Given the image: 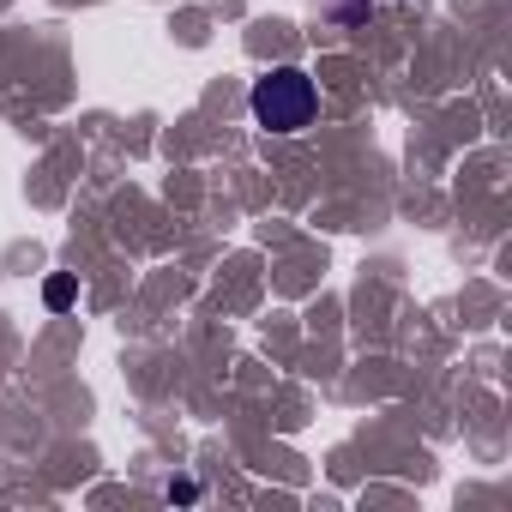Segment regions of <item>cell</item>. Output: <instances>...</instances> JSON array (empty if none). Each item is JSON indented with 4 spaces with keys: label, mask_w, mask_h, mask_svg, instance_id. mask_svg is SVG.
Instances as JSON below:
<instances>
[{
    "label": "cell",
    "mask_w": 512,
    "mask_h": 512,
    "mask_svg": "<svg viewBox=\"0 0 512 512\" xmlns=\"http://www.w3.org/2000/svg\"><path fill=\"white\" fill-rule=\"evenodd\" d=\"M247 109L266 133H302L314 121V109H320V91H314V79L302 67H272L266 79H253Z\"/></svg>",
    "instance_id": "6da1fadb"
},
{
    "label": "cell",
    "mask_w": 512,
    "mask_h": 512,
    "mask_svg": "<svg viewBox=\"0 0 512 512\" xmlns=\"http://www.w3.org/2000/svg\"><path fill=\"white\" fill-rule=\"evenodd\" d=\"M73 296H79V284H73V278H67V272H61V278H49V284H43V302H49V308H55V314H67V308H73Z\"/></svg>",
    "instance_id": "7a4b0ae2"
},
{
    "label": "cell",
    "mask_w": 512,
    "mask_h": 512,
    "mask_svg": "<svg viewBox=\"0 0 512 512\" xmlns=\"http://www.w3.org/2000/svg\"><path fill=\"white\" fill-rule=\"evenodd\" d=\"M163 494H169V500H193V494H199V482H187V476H181V482H169Z\"/></svg>",
    "instance_id": "3957f363"
}]
</instances>
